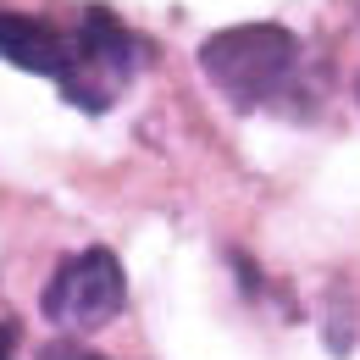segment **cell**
I'll return each mask as SVG.
<instances>
[{
    "instance_id": "cell-6",
    "label": "cell",
    "mask_w": 360,
    "mask_h": 360,
    "mask_svg": "<svg viewBox=\"0 0 360 360\" xmlns=\"http://www.w3.org/2000/svg\"><path fill=\"white\" fill-rule=\"evenodd\" d=\"M0 360H17V327L0 316Z\"/></svg>"
},
{
    "instance_id": "cell-5",
    "label": "cell",
    "mask_w": 360,
    "mask_h": 360,
    "mask_svg": "<svg viewBox=\"0 0 360 360\" xmlns=\"http://www.w3.org/2000/svg\"><path fill=\"white\" fill-rule=\"evenodd\" d=\"M39 360H105V355H100V349H84V344H67V338H61V344L39 349Z\"/></svg>"
},
{
    "instance_id": "cell-4",
    "label": "cell",
    "mask_w": 360,
    "mask_h": 360,
    "mask_svg": "<svg viewBox=\"0 0 360 360\" xmlns=\"http://www.w3.org/2000/svg\"><path fill=\"white\" fill-rule=\"evenodd\" d=\"M0 56L22 72L56 78L67 72V34L50 28L45 17H22V11H0Z\"/></svg>"
},
{
    "instance_id": "cell-1",
    "label": "cell",
    "mask_w": 360,
    "mask_h": 360,
    "mask_svg": "<svg viewBox=\"0 0 360 360\" xmlns=\"http://www.w3.org/2000/svg\"><path fill=\"white\" fill-rule=\"evenodd\" d=\"M200 72L217 89L255 111V105H277L300 78V39L277 22H244V28H222L200 45Z\"/></svg>"
},
{
    "instance_id": "cell-3",
    "label": "cell",
    "mask_w": 360,
    "mask_h": 360,
    "mask_svg": "<svg viewBox=\"0 0 360 360\" xmlns=\"http://www.w3.org/2000/svg\"><path fill=\"white\" fill-rule=\"evenodd\" d=\"M122 300H128V277H122V261L111 250H84V255H67L56 277L45 283V316L67 333H94L105 321L122 316Z\"/></svg>"
},
{
    "instance_id": "cell-2",
    "label": "cell",
    "mask_w": 360,
    "mask_h": 360,
    "mask_svg": "<svg viewBox=\"0 0 360 360\" xmlns=\"http://www.w3.org/2000/svg\"><path fill=\"white\" fill-rule=\"evenodd\" d=\"M139 67V39L105 11L89 6L78 17V39H67V72H61V94L78 105V111H105L122 84L134 78Z\"/></svg>"
}]
</instances>
